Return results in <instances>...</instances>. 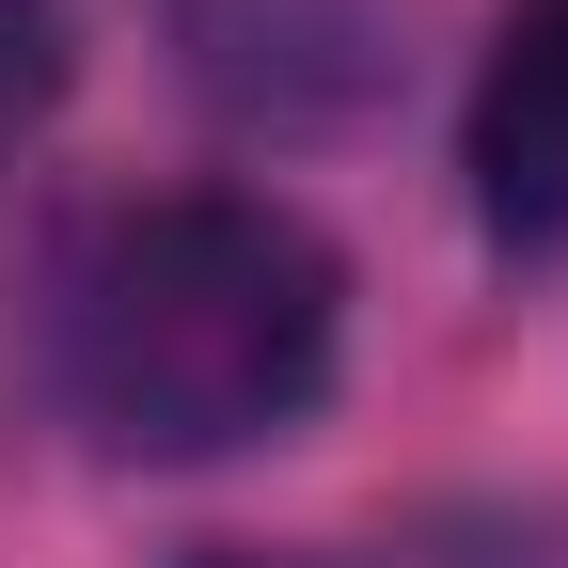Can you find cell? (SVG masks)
<instances>
[{
	"mask_svg": "<svg viewBox=\"0 0 568 568\" xmlns=\"http://www.w3.org/2000/svg\"><path fill=\"white\" fill-rule=\"evenodd\" d=\"M159 568H316V552H268V537H190V552H159Z\"/></svg>",
	"mask_w": 568,
	"mask_h": 568,
	"instance_id": "277c9868",
	"label": "cell"
},
{
	"mask_svg": "<svg viewBox=\"0 0 568 568\" xmlns=\"http://www.w3.org/2000/svg\"><path fill=\"white\" fill-rule=\"evenodd\" d=\"M347 364V253L284 190L95 205L48 268V395L126 474H205L316 426Z\"/></svg>",
	"mask_w": 568,
	"mask_h": 568,
	"instance_id": "6da1fadb",
	"label": "cell"
},
{
	"mask_svg": "<svg viewBox=\"0 0 568 568\" xmlns=\"http://www.w3.org/2000/svg\"><path fill=\"white\" fill-rule=\"evenodd\" d=\"M458 174H474V222L506 253L568 237V0H506V32L474 63V111H458Z\"/></svg>",
	"mask_w": 568,
	"mask_h": 568,
	"instance_id": "7a4b0ae2",
	"label": "cell"
},
{
	"mask_svg": "<svg viewBox=\"0 0 568 568\" xmlns=\"http://www.w3.org/2000/svg\"><path fill=\"white\" fill-rule=\"evenodd\" d=\"M63 95H80V17L63 0H0V174L48 142Z\"/></svg>",
	"mask_w": 568,
	"mask_h": 568,
	"instance_id": "3957f363",
	"label": "cell"
}]
</instances>
